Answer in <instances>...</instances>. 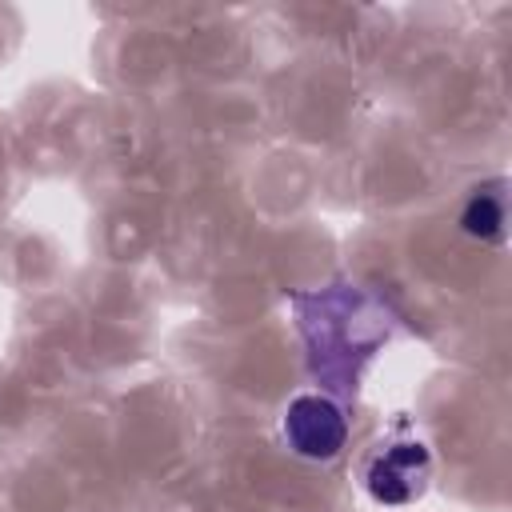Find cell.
Segmentation results:
<instances>
[{"instance_id":"1","label":"cell","mask_w":512,"mask_h":512,"mask_svg":"<svg viewBox=\"0 0 512 512\" xmlns=\"http://www.w3.org/2000/svg\"><path fill=\"white\" fill-rule=\"evenodd\" d=\"M284 444L300 456V460H336L348 444V420L344 408L320 392H300L288 400L284 420H280Z\"/></svg>"},{"instance_id":"2","label":"cell","mask_w":512,"mask_h":512,"mask_svg":"<svg viewBox=\"0 0 512 512\" xmlns=\"http://www.w3.org/2000/svg\"><path fill=\"white\" fill-rule=\"evenodd\" d=\"M432 476V456L420 440H400V444H388L384 452H376L364 468V488L376 504H388V508H400V504H412L424 484Z\"/></svg>"},{"instance_id":"3","label":"cell","mask_w":512,"mask_h":512,"mask_svg":"<svg viewBox=\"0 0 512 512\" xmlns=\"http://www.w3.org/2000/svg\"><path fill=\"white\" fill-rule=\"evenodd\" d=\"M460 224H464V232L476 236V240H488V244L500 240V236H504V192H500V184L476 188V192L468 196L464 212H460Z\"/></svg>"}]
</instances>
